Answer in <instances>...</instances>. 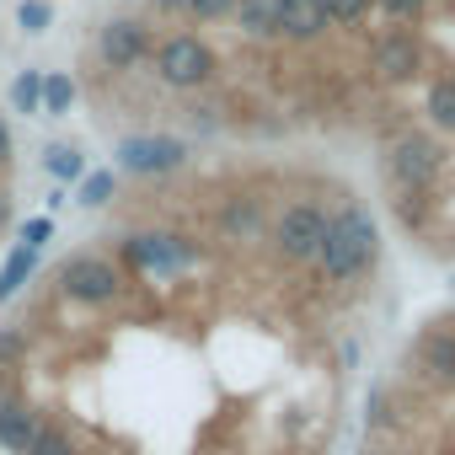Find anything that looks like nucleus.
I'll use <instances>...</instances> for the list:
<instances>
[{
  "label": "nucleus",
  "instance_id": "obj_1",
  "mask_svg": "<svg viewBox=\"0 0 455 455\" xmlns=\"http://www.w3.org/2000/svg\"><path fill=\"white\" fill-rule=\"evenodd\" d=\"M0 268V455H343L391 231L322 150L118 145Z\"/></svg>",
  "mask_w": 455,
  "mask_h": 455
},
{
  "label": "nucleus",
  "instance_id": "obj_2",
  "mask_svg": "<svg viewBox=\"0 0 455 455\" xmlns=\"http://www.w3.org/2000/svg\"><path fill=\"white\" fill-rule=\"evenodd\" d=\"M444 0H118L70 86L118 145H364L428 70Z\"/></svg>",
  "mask_w": 455,
  "mask_h": 455
},
{
  "label": "nucleus",
  "instance_id": "obj_3",
  "mask_svg": "<svg viewBox=\"0 0 455 455\" xmlns=\"http://www.w3.org/2000/svg\"><path fill=\"white\" fill-rule=\"evenodd\" d=\"M12 225H17V129H12L6 102H0V258L17 247Z\"/></svg>",
  "mask_w": 455,
  "mask_h": 455
}]
</instances>
